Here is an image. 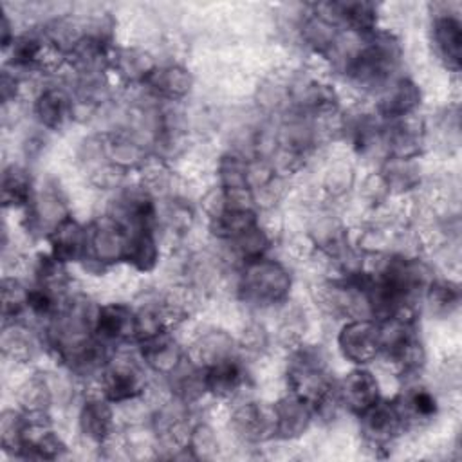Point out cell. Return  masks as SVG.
<instances>
[{
	"label": "cell",
	"instance_id": "obj_1",
	"mask_svg": "<svg viewBox=\"0 0 462 462\" xmlns=\"http://www.w3.org/2000/svg\"><path fill=\"white\" fill-rule=\"evenodd\" d=\"M291 287L287 271L273 260L263 256L245 262L240 280V292L244 300L254 305H274L282 301Z\"/></svg>",
	"mask_w": 462,
	"mask_h": 462
},
{
	"label": "cell",
	"instance_id": "obj_18",
	"mask_svg": "<svg viewBox=\"0 0 462 462\" xmlns=\"http://www.w3.org/2000/svg\"><path fill=\"white\" fill-rule=\"evenodd\" d=\"M125 260L141 271H150L157 262V242L152 227H135L128 235Z\"/></svg>",
	"mask_w": 462,
	"mask_h": 462
},
{
	"label": "cell",
	"instance_id": "obj_12",
	"mask_svg": "<svg viewBox=\"0 0 462 462\" xmlns=\"http://www.w3.org/2000/svg\"><path fill=\"white\" fill-rule=\"evenodd\" d=\"M143 359L157 372L171 374L180 365V352L168 330L141 339Z\"/></svg>",
	"mask_w": 462,
	"mask_h": 462
},
{
	"label": "cell",
	"instance_id": "obj_14",
	"mask_svg": "<svg viewBox=\"0 0 462 462\" xmlns=\"http://www.w3.org/2000/svg\"><path fill=\"white\" fill-rule=\"evenodd\" d=\"M420 103V90L411 79L395 81L381 97L379 110L388 119H401L410 116Z\"/></svg>",
	"mask_w": 462,
	"mask_h": 462
},
{
	"label": "cell",
	"instance_id": "obj_8",
	"mask_svg": "<svg viewBox=\"0 0 462 462\" xmlns=\"http://www.w3.org/2000/svg\"><path fill=\"white\" fill-rule=\"evenodd\" d=\"M143 392V377L132 359H114L103 374V393L108 402H125Z\"/></svg>",
	"mask_w": 462,
	"mask_h": 462
},
{
	"label": "cell",
	"instance_id": "obj_7",
	"mask_svg": "<svg viewBox=\"0 0 462 462\" xmlns=\"http://www.w3.org/2000/svg\"><path fill=\"white\" fill-rule=\"evenodd\" d=\"M235 433L247 442H262L276 435L274 406L247 402L235 410L231 417Z\"/></svg>",
	"mask_w": 462,
	"mask_h": 462
},
{
	"label": "cell",
	"instance_id": "obj_11",
	"mask_svg": "<svg viewBox=\"0 0 462 462\" xmlns=\"http://www.w3.org/2000/svg\"><path fill=\"white\" fill-rule=\"evenodd\" d=\"M435 49L444 60L446 67L458 70L460 69V49H462V27L457 16L442 14L433 20L431 27Z\"/></svg>",
	"mask_w": 462,
	"mask_h": 462
},
{
	"label": "cell",
	"instance_id": "obj_17",
	"mask_svg": "<svg viewBox=\"0 0 462 462\" xmlns=\"http://www.w3.org/2000/svg\"><path fill=\"white\" fill-rule=\"evenodd\" d=\"M150 83V88L164 97H180L191 88V78L182 67H162L152 69L144 78Z\"/></svg>",
	"mask_w": 462,
	"mask_h": 462
},
{
	"label": "cell",
	"instance_id": "obj_4",
	"mask_svg": "<svg viewBox=\"0 0 462 462\" xmlns=\"http://www.w3.org/2000/svg\"><path fill=\"white\" fill-rule=\"evenodd\" d=\"M361 417V428L368 444L383 448L390 444L404 428V419L397 401L388 402L379 399Z\"/></svg>",
	"mask_w": 462,
	"mask_h": 462
},
{
	"label": "cell",
	"instance_id": "obj_19",
	"mask_svg": "<svg viewBox=\"0 0 462 462\" xmlns=\"http://www.w3.org/2000/svg\"><path fill=\"white\" fill-rule=\"evenodd\" d=\"M325 7L334 13V20H341L354 31L372 32L375 27V7L368 2H339L327 4Z\"/></svg>",
	"mask_w": 462,
	"mask_h": 462
},
{
	"label": "cell",
	"instance_id": "obj_21",
	"mask_svg": "<svg viewBox=\"0 0 462 462\" xmlns=\"http://www.w3.org/2000/svg\"><path fill=\"white\" fill-rule=\"evenodd\" d=\"M4 204L5 206H25L31 200V179L22 168L11 166L4 173Z\"/></svg>",
	"mask_w": 462,
	"mask_h": 462
},
{
	"label": "cell",
	"instance_id": "obj_22",
	"mask_svg": "<svg viewBox=\"0 0 462 462\" xmlns=\"http://www.w3.org/2000/svg\"><path fill=\"white\" fill-rule=\"evenodd\" d=\"M43 42L34 34L16 36L11 43V58L16 67H34L42 63Z\"/></svg>",
	"mask_w": 462,
	"mask_h": 462
},
{
	"label": "cell",
	"instance_id": "obj_2",
	"mask_svg": "<svg viewBox=\"0 0 462 462\" xmlns=\"http://www.w3.org/2000/svg\"><path fill=\"white\" fill-rule=\"evenodd\" d=\"M399 60L397 43L386 36H374L348 61V76L363 87H379L393 72Z\"/></svg>",
	"mask_w": 462,
	"mask_h": 462
},
{
	"label": "cell",
	"instance_id": "obj_23",
	"mask_svg": "<svg viewBox=\"0 0 462 462\" xmlns=\"http://www.w3.org/2000/svg\"><path fill=\"white\" fill-rule=\"evenodd\" d=\"M27 291L18 280L4 278L2 282V307L4 318H16L27 307Z\"/></svg>",
	"mask_w": 462,
	"mask_h": 462
},
{
	"label": "cell",
	"instance_id": "obj_24",
	"mask_svg": "<svg viewBox=\"0 0 462 462\" xmlns=\"http://www.w3.org/2000/svg\"><path fill=\"white\" fill-rule=\"evenodd\" d=\"M430 301L437 310H449L458 303V289L448 282L430 285Z\"/></svg>",
	"mask_w": 462,
	"mask_h": 462
},
{
	"label": "cell",
	"instance_id": "obj_6",
	"mask_svg": "<svg viewBox=\"0 0 462 462\" xmlns=\"http://www.w3.org/2000/svg\"><path fill=\"white\" fill-rule=\"evenodd\" d=\"M336 393L339 404L346 406L356 415H363L381 399L377 379L365 368H356L345 375V379L336 386Z\"/></svg>",
	"mask_w": 462,
	"mask_h": 462
},
{
	"label": "cell",
	"instance_id": "obj_10",
	"mask_svg": "<svg viewBox=\"0 0 462 462\" xmlns=\"http://www.w3.org/2000/svg\"><path fill=\"white\" fill-rule=\"evenodd\" d=\"M52 256L63 262L79 260L88 247V233L72 218H61L51 231Z\"/></svg>",
	"mask_w": 462,
	"mask_h": 462
},
{
	"label": "cell",
	"instance_id": "obj_3",
	"mask_svg": "<svg viewBox=\"0 0 462 462\" xmlns=\"http://www.w3.org/2000/svg\"><path fill=\"white\" fill-rule=\"evenodd\" d=\"M337 345L345 359L366 365L381 354V323L368 318L352 319L339 330Z\"/></svg>",
	"mask_w": 462,
	"mask_h": 462
},
{
	"label": "cell",
	"instance_id": "obj_5",
	"mask_svg": "<svg viewBox=\"0 0 462 462\" xmlns=\"http://www.w3.org/2000/svg\"><path fill=\"white\" fill-rule=\"evenodd\" d=\"M94 337L105 346L110 343H123L130 337H137L135 312L123 303L101 305L92 323Z\"/></svg>",
	"mask_w": 462,
	"mask_h": 462
},
{
	"label": "cell",
	"instance_id": "obj_20",
	"mask_svg": "<svg viewBox=\"0 0 462 462\" xmlns=\"http://www.w3.org/2000/svg\"><path fill=\"white\" fill-rule=\"evenodd\" d=\"M397 404H399V410L402 413L404 424L408 420H430L437 413V399H435V395L430 390L422 388V386L410 388L397 401Z\"/></svg>",
	"mask_w": 462,
	"mask_h": 462
},
{
	"label": "cell",
	"instance_id": "obj_16",
	"mask_svg": "<svg viewBox=\"0 0 462 462\" xmlns=\"http://www.w3.org/2000/svg\"><path fill=\"white\" fill-rule=\"evenodd\" d=\"M79 430L92 442H105L112 431V410L106 399H90L79 413Z\"/></svg>",
	"mask_w": 462,
	"mask_h": 462
},
{
	"label": "cell",
	"instance_id": "obj_13",
	"mask_svg": "<svg viewBox=\"0 0 462 462\" xmlns=\"http://www.w3.org/2000/svg\"><path fill=\"white\" fill-rule=\"evenodd\" d=\"M202 375L206 390L217 397L233 395L244 383L242 365L233 357H226L213 365H208L202 370Z\"/></svg>",
	"mask_w": 462,
	"mask_h": 462
},
{
	"label": "cell",
	"instance_id": "obj_9",
	"mask_svg": "<svg viewBox=\"0 0 462 462\" xmlns=\"http://www.w3.org/2000/svg\"><path fill=\"white\" fill-rule=\"evenodd\" d=\"M312 413H314L312 406L294 393L280 399L274 404L276 435L282 439L300 437L307 430L312 419Z\"/></svg>",
	"mask_w": 462,
	"mask_h": 462
},
{
	"label": "cell",
	"instance_id": "obj_15",
	"mask_svg": "<svg viewBox=\"0 0 462 462\" xmlns=\"http://www.w3.org/2000/svg\"><path fill=\"white\" fill-rule=\"evenodd\" d=\"M72 112V103L61 88H47L34 101V114L38 121L52 130L61 128Z\"/></svg>",
	"mask_w": 462,
	"mask_h": 462
}]
</instances>
